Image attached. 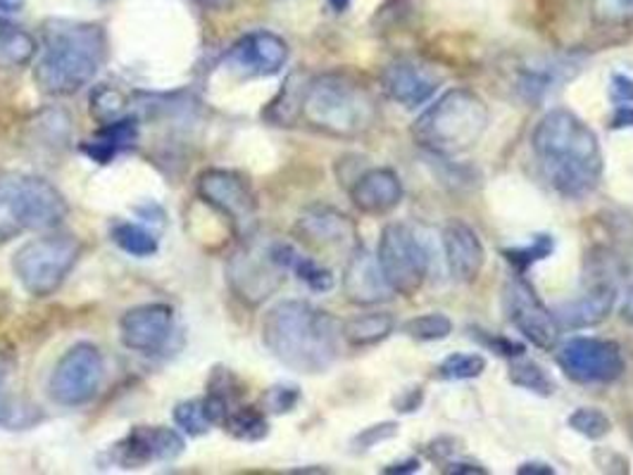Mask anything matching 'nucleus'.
<instances>
[{"mask_svg": "<svg viewBox=\"0 0 633 475\" xmlns=\"http://www.w3.org/2000/svg\"><path fill=\"white\" fill-rule=\"evenodd\" d=\"M82 257V242L72 234L45 231L26 240L12 255V273L32 298H49L65 283Z\"/></svg>", "mask_w": 633, "mask_h": 475, "instance_id": "7", "label": "nucleus"}, {"mask_svg": "<svg viewBox=\"0 0 633 475\" xmlns=\"http://www.w3.org/2000/svg\"><path fill=\"white\" fill-rule=\"evenodd\" d=\"M517 473H522V475H552L555 471H552L548 464L532 462V464H522V466L517 468Z\"/></svg>", "mask_w": 633, "mask_h": 475, "instance_id": "44", "label": "nucleus"}, {"mask_svg": "<svg viewBox=\"0 0 633 475\" xmlns=\"http://www.w3.org/2000/svg\"><path fill=\"white\" fill-rule=\"evenodd\" d=\"M222 428L232 438L244 440V442H258V440L267 438V433H269L265 409L253 407V404L234 407L229 413H226V419L222 421Z\"/></svg>", "mask_w": 633, "mask_h": 475, "instance_id": "29", "label": "nucleus"}, {"mask_svg": "<svg viewBox=\"0 0 633 475\" xmlns=\"http://www.w3.org/2000/svg\"><path fill=\"white\" fill-rule=\"evenodd\" d=\"M534 152L552 191L579 201L596 191L602 176V150L596 131L565 107H555L538 121Z\"/></svg>", "mask_w": 633, "mask_h": 475, "instance_id": "3", "label": "nucleus"}, {"mask_svg": "<svg viewBox=\"0 0 633 475\" xmlns=\"http://www.w3.org/2000/svg\"><path fill=\"white\" fill-rule=\"evenodd\" d=\"M419 402H421V392L419 390H405V392H400V397L394 402V407L400 413H412V411H417Z\"/></svg>", "mask_w": 633, "mask_h": 475, "instance_id": "42", "label": "nucleus"}, {"mask_svg": "<svg viewBox=\"0 0 633 475\" xmlns=\"http://www.w3.org/2000/svg\"><path fill=\"white\" fill-rule=\"evenodd\" d=\"M351 201L362 214L382 217L400 205L403 183L394 170L376 166V170H367L353 181Z\"/></svg>", "mask_w": 633, "mask_h": 475, "instance_id": "21", "label": "nucleus"}, {"mask_svg": "<svg viewBox=\"0 0 633 475\" xmlns=\"http://www.w3.org/2000/svg\"><path fill=\"white\" fill-rule=\"evenodd\" d=\"M110 238L119 250H125L131 257H153L160 248L158 236L148 226L136 222H117L110 228Z\"/></svg>", "mask_w": 633, "mask_h": 475, "instance_id": "30", "label": "nucleus"}, {"mask_svg": "<svg viewBox=\"0 0 633 475\" xmlns=\"http://www.w3.org/2000/svg\"><path fill=\"white\" fill-rule=\"evenodd\" d=\"M396 328V319L388 312L357 314L343 321V341L351 347H369L386 341Z\"/></svg>", "mask_w": 633, "mask_h": 475, "instance_id": "28", "label": "nucleus"}, {"mask_svg": "<svg viewBox=\"0 0 633 475\" xmlns=\"http://www.w3.org/2000/svg\"><path fill=\"white\" fill-rule=\"evenodd\" d=\"M509 380L515 382V386L529 390L534 395L540 397H550L555 392V382L548 376V371L538 366L536 361L529 359H515L509 364Z\"/></svg>", "mask_w": 633, "mask_h": 475, "instance_id": "32", "label": "nucleus"}, {"mask_svg": "<svg viewBox=\"0 0 633 475\" xmlns=\"http://www.w3.org/2000/svg\"><path fill=\"white\" fill-rule=\"evenodd\" d=\"M571 431H577L579 435L588 438V440H602L608 438L612 431V421L605 411L593 409V407H583L577 409L571 417L567 419Z\"/></svg>", "mask_w": 633, "mask_h": 475, "instance_id": "33", "label": "nucleus"}, {"mask_svg": "<svg viewBox=\"0 0 633 475\" xmlns=\"http://www.w3.org/2000/svg\"><path fill=\"white\" fill-rule=\"evenodd\" d=\"M105 380V357L94 343L72 345L53 366L49 392L60 407L77 409L100 392Z\"/></svg>", "mask_w": 633, "mask_h": 475, "instance_id": "9", "label": "nucleus"}, {"mask_svg": "<svg viewBox=\"0 0 633 475\" xmlns=\"http://www.w3.org/2000/svg\"><path fill=\"white\" fill-rule=\"evenodd\" d=\"M417 468H419V462H417V458H410V462L386 466V468H384V473H415Z\"/></svg>", "mask_w": 633, "mask_h": 475, "instance_id": "45", "label": "nucleus"}, {"mask_svg": "<svg viewBox=\"0 0 633 475\" xmlns=\"http://www.w3.org/2000/svg\"><path fill=\"white\" fill-rule=\"evenodd\" d=\"M593 14L602 24H626L633 20V0H593Z\"/></svg>", "mask_w": 633, "mask_h": 475, "instance_id": "38", "label": "nucleus"}, {"mask_svg": "<svg viewBox=\"0 0 633 475\" xmlns=\"http://www.w3.org/2000/svg\"><path fill=\"white\" fill-rule=\"evenodd\" d=\"M443 473H486V468L472 466V464H450L443 468Z\"/></svg>", "mask_w": 633, "mask_h": 475, "instance_id": "47", "label": "nucleus"}, {"mask_svg": "<svg viewBox=\"0 0 633 475\" xmlns=\"http://www.w3.org/2000/svg\"><path fill=\"white\" fill-rule=\"evenodd\" d=\"M127 98L122 90L112 86H100L94 96H90V115H94L100 125H108L112 119H119L125 112Z\"/></svg>", "mask_w": 633, "mask_h": 475, "instance_id": "37", "label": "nucleus"}, {"mask_svg": "<svg viewBox=\"0 0 633 475\" xmlns=\"http://www.w3.org/2000/svg\"><path fill=\"white\" fill-rule=\"evenodd\" d=\"M579 74V67L571 63H540V65H526L517 76L519 96L529 102H540L550 90L567 84L571 76Z\"/></svg>", "mask_w": 633, "mask_h": 475, "instance_id": "25", "label": "nucleus"}, {"mask_svg": "<svg viewBox=\"0 0 633 475\" xmlns=\"http://www.w3.org/2000/svg\"><path fill=\"white\" fill-rule=\"evenodd\" d=\"M20 6H22V0H0V10H8V12L18 10Z\"/></svg>", "mask_w": 633, "mask_h": 475, "instance_id": "49", "label": "nucleus"}, {"mask_svg": "<svg viewBox=\"0 0 633 475\" xmlns=\"http://www.w3.org/2000/svg\"><path fill=\"white\" fill-rule=\"evenodd\" d=\"M552 250H555V240L548 234H540V236H534V240L529 245H524V248L505 250V257H507V262L522 273L534 262H540V259L550 257Z\"/></svg>", "mask_w": 633, "mask_h": 475, "instance_id": "36", "label": "nucleus"}, {"mask_svg": "<svg viewBox=\"0 0 633 475\" xmlns=\"http://www.w3.org/2000/svg\"><path fill=\"white\" fill-rule=\"evenodd\" d=\"M622 319L626 321V324L633 326V285L629 288V293L624 298V304H622Z\"/></svg>", "mask_w": 633, "mask_h": 475, "instance_id": "46", "label": "nucleus"}, {"mask_svg": "<svg viewBox=\"0 0 633 475\" xmlns=\"http://www.w3.org/2000/svg\"><path fill=\"white\" fill-rule=\"evenodd\" d=\"M141 127L136 117H119L108 121V125H100V129L86 138L82 143V152L98 164H110L117 155L131 150L139 143Z\"/></svg>", "mask_w": 633, "mask_h": 475, "instance_id": "23", "label": "nucleus"}, {"mask_svg": "<svg viewBox=\"0 0 633 475\" xmlns=\"http://www.w3.org/2000/svg\"><path fill=\"white\" fill-rule=\"evenodd\" d=\"M610 94L616 102H633V79H629L624 74L612 76Z\"/></svg>", "mask_w": 633, "mask_h": 475, "instance_id": "41", "label": "nucleus"}, {"mask_svg": "<svg viewBox=\"0 0 633 475\" xmlns=\"http://www.w3.org/2000/svg\"><path fill=\"white\" fill-rule=\"evenodd\" d=\"M503 306L509 324L515 326L534 347L546 352L557 347V341H560V324H557V316L543 304V300L536 295L534 285L526 281L519 271L505 283Z\"/></svg>", "mask_w": 633, "mask_h": 475, "instance_id": "13", "label": "nucleus"}, {"mask_svg": "<svg viewBox=\"0 0 633 475\" xmlns=\"http://www.w3.org/2000/svg\"><path fill=\"white\" fill-rule=\"evenodd\" d=\"M612 127L614 129H624V127H633V107L631 105H624L616 110L614 119H612Z\"/></svg>", "mask_w": 633, "mask_h": 475, "instance_id": "43", "label": "nucleus"}, {"mask_svg": "<svg viewBox=\"0 0 633 475\" xmlns=\"http://www.w3.org/2000/svg\"><path fill=\"white\" fill-rule=\"evenodd\" d=\"M300 400V392L296 386H275L262 395V409L265 413H286L293 411Z\"/></svg>", "mask_w": 633, "mask_h": 475, "instance_id": "39", "label": "nucleus"}, {"mask_svg": "<svg viewBox=\"0 0 633 475\" xmlns=\"http://www.w3.org/2000/svg\"><path fill=\"white\" fill-rule=\"evenodd\" d=\"M443 76L436 67L421 65L417 60H396L382 74L386 96L403 107H419L431 100L439 90Z\"/></svg>", "mask_w": 633, "mask_h": 475, "instance_id": "18", "label": "nucleus"}, {"mask_svg": "<svg viewBox=\"0 0 633 475\" xmlns=\"http://www.w3.org/2000/svg\"><path fill=\"white\" fill-rule=\"evenodd\" d=\"M286 271L271 255L269 242L260 245L258 240L246 238L244 248L232 255L226 265V281L232 293L250 306L262 304L281 288Z\"/></svg>", "mask_w": 633, "mask_h": 475, "instance_id": "11", "label": "nucleus"}, {"mask_svg": "<svg viewBox=\"0 0 633 475\" xmlns=\"http://www.w3.org/2000/svg\"><path fill=\"white\" fill-rule=\"evenodd\" d=\"M376 259L386 283L403 298H415L427 283L429 255L407 224H388L382 238Z\"/></svg>", "mask_w": 633, "mask_h": 475, "instance_id": "8", "label": "nucleus"}, {"mask_svg": "<svg viewBox=\"0 0 633 475\" xmlns=\"http://www.w3.org/2000/svg\"><path fill=\"white\" fill-rule=\"evenodd\" d=\"M443 252L450 269V276L458 283H472L484 269L486 250L484 242L476 236L472 226H466L460 219H452L443 228Z\"/></svg>", "mask_w": 633, "mask_h": 475, "instance_id": "20", "label": "nucleus"}, {"mask_svg": "<svg viewBox=\"0 0 633 475\" xmlns=\"http://www.w3.org/2000/svg\"><path fill=\"white\" fill-rule=\"evenodd\" d=\"M555 359L569 380L583 382V386L614 382L626 369L620 345L608 338H588V335L567 341L557 349Z\"/></svg>", "mask_w": 633, "mask_h": 475, "instance_id": "12", "label": "nucleus"}, {"mask_svg": "<svg viewBox=\"0 0 633 475\" xmlns=\"http://www.w3.org/2000/svg\"><path fill=\"white\" fill-rule=\"evenodd\" d=\"M262 343L286 369L324 374L341 357L343 324L305 300H281L262 319Z\"/></svg>", "mask_w": 633, "mask_h": 475, "instance_id": "2", "label": "nucleus"}, {"mask_svg": "<svg viewBox=\"0 0 633 475\" xmlns=\"http://www.w3.org/2000/svg\"><path fill=\"white\" fill-rule=\"evenodd\" d=\"M110 41L103 24L51 18L41 24L34 84L43 96L79 94L108 63Z\"/></svg>", "mask_w": 633, "mask_h": 475, "instance_id": "1", "label": "nucleus"}, {"mask_svg": "<svg viewBox=\"0 0 633 475\" xmlns=\"http://www.w3.org/2000/svg\"><path fill=\"white\" fill-rule=\"evenodd\" d=\"M326 3L334 12H345L351 8V0H326Z\"/></svg>", "mask_w": 633, "mask_h": 475, "instance_id": "48", "label": "nucleus"}, {"mask_svg": "<svg viewBox=\"0 0 633 475\" xmlns=\"http://www.w3.org/2000/svg\"><path fill=\"white\" fill-rule=\"evenodd\" d=\"M43 421V411L12 386V364L0 359V428L26 431Z\"/></svg>", "mask_w": 633, "mask_h": 475, "instance_id": "24", "label": "nucleus"}, {"mask_svg": "<svg viewBox=\"0 0 633 475\" xmlns=\"http://www.w3.org/2000/svg\"><path fill=\"white\" fill-rule=\"evenodd\" d=\"M286 63H289V43L275 32L258 29L232 43L222 67L240 79H260V76L279 74Z\"/></svg>", "mask_w": 633, "mask_h": 475, "instance_id": "14", "label": "nucleus"}, {"mask_svg": "<svg viewBox=\"0 0 633 475\" xmlns=\"http://www.w3.org/2000/svg\"><path fill=\"white\" fill-rule=\"evenodd\" d=\"M403 333L407 338L419 341V343H436V341H446L452 333V321L450 316L441 312H431V314H419L410 321L403 324Z\"/></svg>", "mask_w": 633, "mask_h": 475, "instance_id": "31", "label": "nucleus"}, {"mask_svg": "<svg viewBox=\"0 0 633 475\" xmlns=\"http://www.w3.org/2000/svg\"><path fill=\"white\" fill-rule=\"evenodd\" d=\"M491 121L489 105L470 88H450L417 117L412 138L433 155H460L474 148Z\"/></svg>", "mask_w": 633, "mask_h": 475, "instance_id": "5", "label": "nucleus"}, {"mask_svg": "<svg viewBox=\"0 0 633 475\" xmlns=\"http://www.w3.org/2000/svg\"><path fill=\"white\" fill-rule=\"evenodd\" d=\"M174 333V310L164 302L133 306L119 319V341L139 355H158L170 345Z\"/></svg>", "mask_w": 633, "mask_h": 475, "instance_id": "16", "label": "nucleus"}, {"mask_svg": "<svg viewBox=\"0 0 633 475\" xmlns=\"http://www.w3.org/2000/svg\"><path fill=\"white\" fill-rule=\"evenodd\" d=\"M39 41L24 26L0 18V69H22L34 63Z\"/></svg>", "mask_w": 633, "mask_h": 475, "instance_id": "27", "label": "nucleus"}, {"mask_svg": "<svg viewBox=\"0 0 633 475\" xmlns=\"http://www.w3.org/2000/svg\"><path fill=\"white\" fill-rule=\"evenodd\" d=\"M312 76L305 72H293L289 79L283 82L277 98L267 105L262 117L277 127H291L300 119V110H303V98Z\"/></svg>", "mask_w": 633, "mask_h": 475, "instance_id": "26", "label": "nucleus"}, {"mask_svg": "<svg viewBox=\"0 0 633 475\" xmlns=\"http://www.w3.org/2000/svg\"><path fill=\"white\" fill-rule=\"evenodd\" d=\"M616 304V285L602 281L596 283L586 295L579 300H571L562 304L560 310L555 312L557 324L575 331V328H591L605 321Z\"/></svg>", "mask_w": 633, "mask_h": 475, "instance_id": "22", "label": "nucleus"}, {"mask_svg": "<svg viewBox=\"0 0 633 475\" xmlns=\"http://www.w3.org/2000/svg\"><path fill=\"white\" fill-rule=\"evenodd\" d=\"M300 119L324 136L360 138L374 129L379 105L353 74L326 72L310 79Z\"/></svg>", "mask_w": 633, "mask_h": 475, "instance_id": "4", "label": "nucleus"}, {"mask_svg": "<svg viewBox=\"0 0 633 475\" xmlns=\"http://www.w3.org/2000/svg\"><path fill=\"white\" fill-rule=\"evenodd\" d=\"M486 371V359L481 355H450L439 364V376L446 380H472Z\"/></svg>", "mask_w": 633, "mask_h": 475, "instance_id": "34", "label": "nucleus"}, {"mask_svg": "<svg viewBox=\"0 0 633 475\" xmlns=\"http://www.w3.org/2000/svg\"><path fill=\"white\" fill-rule=\"evenodd\" d=\"M195 193L201 201L219 212L229 222L232 231L240 238H253L258 226V201L246 176L234 170H205L195 181Z\"/></svg>", "mask_w": 633, "mask_h": 475, "instance_id": "10", "label": "nucleus"}, {"mask_svg": "<svg viewBox=\"0 0 633 475\" xmlns=\"http://www.w3.org/2000/svg\"><path fill=\"white\" fill-rule=\"evenodd\" d=\"M174 423L181 428V431L189 433L191 438L205 435V433L210 431V428H213V421L207 419L203 397H201V400H189V402L176 404V409H174Z\"/></svg>", "mask_w": 633, "mask_h": 475, "instance_id": "35", "label": "nucleus"}, {"mask_svg": "<svg viewBox=\"0 0 633 475\" xmlns=\"http://www.w3.org/2000/svg\"><path fill=\"white\" fill-rule=\"evenodd\" d=\"M186 440L168 425H136L125 440L110 450L112 464L122 468H143L155 462H174L184 454Z\"/></svg>", "mask_w": 633, "mask_h": 475, "instance_id": "15", "label": "nucleus"}, {"mask_svg": "<svg viewBox=\"0 0 633 475\" xmlns=\"http://www.w3.org/2000/svg\"><path fill=\"white\" fill-rule=\"evenodd\" d=\"M293 236L312 252H353L357 248L355 224L343 212L326 205H314L300 214Z\"/></svg>", "mask_w": 633, "mask_h": 475, "instance_id": "17", "label": "nucleus"}, {"mask_svg": "<svg viewBox=\"0 0 633 475\" xmlns=\"http://www.w3.org/2000/svg\"><path fill=\"white\" fill-rule=\"evenodd\" d=\"M69 214L51 181L24 172H0V245L26 231H51Z\"/></svg>", "mask_w": 633, "mask_h": 475, "instance_id": "6", "label": "nucleus"}, {"mask_svg": "<svg viewBox=\"0 0 633 475\" xmlns=\"http://www.w3.org/2000/svg\"><path fill=\"white\" fill-rule=\"evenodd\" d=\"M343 293L345 300L357 306H374L382 304L390 298V285L386 283L379 259L369 255V250L357 248L348 255V262H345L343 271Z\"/></svg>", "mask_w": 633, "mask_h": 475, "instance_id": "19", "label": "nucleus"}, {"mask_svg": "<svg viewBox=\"0 0 633 475\" xmlns=\"http://www.w3.org/2000/svg\"><path fill=\"white\" fill-rule=\"evenodd\" d=\"M398 435V423H379V425H372L367 428V431H362L357 438H355V447L357 450H372L374 444H379L384 440H390V438H396Z\"/></svg>", "mask_w": 633, "mask_h": 475, "instance_id": "40", "label": "nucleus"}]
</instances>
